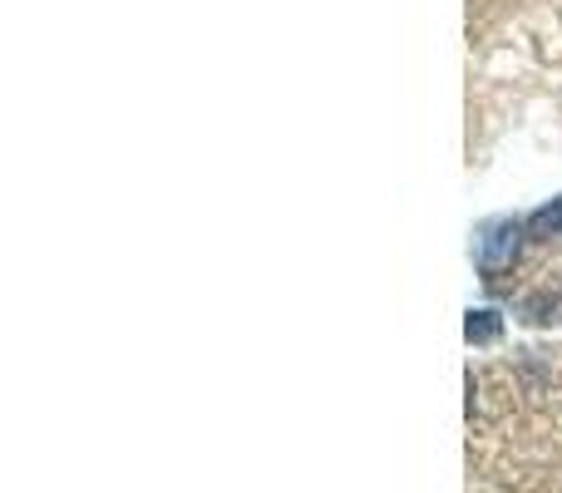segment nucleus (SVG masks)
I'll use <instances>...</instances> for the list:
<instances>
[{
    "instance_id": "f257e3e1",
    "label": "nucleus",
    "mask_w": 562,
    "mask_h": 493,
    "mask_svg": "<svg viewBox=\"0 0 562 493\" xmlns=\"http://www.w3.org/2000/svg\"><path fill=\"white\" fill-rule=\"evenodd\" d=\"M528 243L524 217H484L474 227V267L484 287H504V277L518 267V251Z\"/></svg>"
},
{
    "instance_id": "f03ea898",
    "label": "nucleus",
    "mask_w": 562,
    "mask_h": 493,
    "mask_svg": "<svg viewBox=\"0 0 562 493\" xmlns=\"http://www.w3.org/2000/svg\"><path fill=\"white\" fill-rule=\"evenodd\" d=\"M464 340L469 346H498L504 340V316L494 306H479L464 316Z\"/></svg>"
},
{
    "instance_id": "7ed1b4c3",
    "label": "nucleus",
    "mask_w": 562,
    "mask_h": 493,
    "mask_svg": "<svg viewBox=\"0 0 562 493\" xmlns=\"http://www.w3.org/2000/svg\"><path fill=\"white\" fill-rule=\"evenodd\" d=\"M524 227H528V243H562V198L533 208V213L524 217Z\"/></svg>"
},
{
    "instance_id": "20e7f679",
    "label": "nucleus",
    "mask_w": 562,
    "mask_h": 493,
    "mask_svg": "<svg viewBox=\"0 0 562 493\" xmlns=\"http://www.w3.org/2000/svg\"><path fill=\"white\" fill-rule=\"evenodd\" d=\"M553 311H558V296H548V291H538V296H528L524 306H518V316H524L528 326H548V321H558Z\"/></svg>"
}]
</instances>
